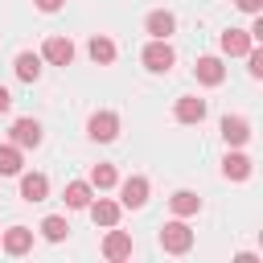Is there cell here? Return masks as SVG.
<instances>
[{
  "instance_id": "1",
  "label": "cell",
  "mask_w": 263,
  "mask_h": 263,
  "mask_svg": "<svg viewBox=\"0 0 263 263\" xmlns=\"http://www.w3.org/2000/svg\"><path fill=\"white\" fill-rule=\"evenodd\" d=\"M160 247L168 251V255H185L189 247H193V230L177 218V222H164L160 226Z\"/></svg>"
},
{
  "instance_id": "2",
  "label": "cell",
  "mask_w": 263,
  "mask_h": 263,
  "mask_svg": "<svg viewBox=\"0 0 263 263\" xmlns=\"http://www.w3.org/2000/svg\"><path fill=\"white\" fill-rule=\"evenodd\" d=\"M140 62H144L152 74H168V70H173V62H177V53H173V45H168V41H148V45H144V53H140Z\"/></svg>"
},
{
  "instance_id": "3",
  "label": "cell",
  "mask_w": 263,
  "mask_h": 263,
  "mask_svg": "<svg viewBox=\"0 0 263 263\" xmlns=\"http://www.w3.org/2000/svg\"><path fill=\"white\" fill-rule=\"evenodd\" d=\"M86 136L99 140V144H111V140L119 136V115H115V111H95V115L86 119Z\"/></svg>"
},
{
  "instance_id": "4",
  "label": "cell",
  "mask_w": 263,
  "mask_h": 263,
  "mask_svg": "<svg viewBox=\"0 0 263 263\" xmlns=\"http://www.w3.org/2000/svg\"><path fill=\"white\" fill-rule=\"evenodd\" d=\"M41 58H45L49 66H70V62H74V41H70V37H45Z\"/></svg>"
},
{
  "instance_id": "5",
  "label": "cell",
  "mask_w": 263,
  "mask_h": 263,
  "mask_svg": "<svg viewBox=\"0 0 263 263\" xmlns=\"http://www.w3.org/2000/svg\"><path fill=\"white\" fill-rule=\"evenodd\" d=\"M144 201H148V177H127V181L119 185V205L140 210Z\"/></svg>"
},
{
  "instance_id": "6",
  "label": "cell",
  "mask_w": 263,
  "mask_h": 263,
  "mask_svg": "<svg viewBox=\"0 0 263 263\" xmlns=\"http://www.w3.org/2000/svg\"><path fill=\"white\" fill-rule=\"evenodd\" d=\"M0 247L8 255H25V251H33V230L29 226H8V230H0Z\"/></svg>"
},
{
  "instance_id": "7",
  "label": "cell",
  "mask_w": 263,
  "mask_h": 263,
  "mask_svg": "<svg viewBox=\"0 0 263 263\" xmlns=\"http://www.w3.org/2000/svg\"><path fill=\"white\" fill-rule=\"evenodd\" d=\"M173 115H177V123H201V119H205V99H197V95H181L177 107H173Z\"/></svg>"
},
{
  "instance_id": "8",
  "label": "cell",
  "mask_w": 263,
  "mask_h": 263,
  "mask_svg": "<svg viewBox=\"0 0 263 263\" xmlns=\"http://www.w3.org/2000/svg\"><path fill=\"white\" fill-rule=\"evenodd\" d=\"M144 29L152 33V41H168V37H173V29H177V16H173V12H164V8H156V12H148Z\"/></svg>"
},
{
  "instance_id": "9",
  "label": "cell",
  "mask_w": 263,
  "mask_h": 263,
  "mask_svg": "<svg viewBox=\"0 0 263 263\" xmlns=\"http://www.w3.org/2000/svg\"><path fill=\"white\" fill-rule=\"evenodd\" d=\"M41 144V123L37 119H16L12 123V148H37Z\"/></svg>"
},
{
  "instance_id": "10",
  "label": "cell",
  "mask_w": 263,
  "mask_h": 263,
  "mask_svg": "<svg viewBox=\"0 0 263 263\" xmlns=\"http://www.w3.org/2000/svg\"><path fill=\"white\" fill-rule=\"evenodd\" d=\"M103 255H107L111 263L132 259V234H127V230H111V234L103 238Z\"/></svg>"
},
{
  "instance_id": "11",
  "label": "cell",
  "mask_w": 263,
  "mask_h": 263,
  "mask_svg": "<svg viewBox=\"0 0 263 263\" xmlns=\"http://www.w3.org/2000/svg\"><path fill=\"white\" fill-rule=\"evenodd\" d=\"M193 74H197V82H201V86H218V82L226 78V66H222V58H197Z\"/></svg>"
},
{
  "instance_id": "12",
  "label": "cell",
  "mask_w": 263,
  "mask_h": 263,
  "mask_svg": "<svg viewBox=\"0 0 263 263\" xmlns=\"http://www.w3.org/2000/svg\"><path fill=\"white\" fill-rule=\"evenodd\" d=\"M222 140H226L230 148L247 144V140H251V123H247L242 115H226V119H222Z\"/></svg>"
},
{
  "instance_id": "13",
  "label": "cell",
  "mask_w": 263,
  "mask_h": 263,
  "mask_svg": "<svg viewBox=\"0 0 263 263\" xmlns=\"http://www.w3.org/2000/svg\"><path fill=\"white\" fill-rule=\"evenodd\" d=\"M251 49H255V41L247 37V29H226V33H222V53L242 58V53H251Z\"/></svg>"
},
{
  "instance_id": "14",
  "label": "cell",
  "mask_w": 263,
  "mask_h": 263,
  "mask_svg": "<svg viewBox=\"0 0 263 263\" xmlns=\"http://www.w3.org/2000/svg\"><path fill=\"white\" fill-rule=\"evenodd\" d=\"M45 193H49V177L45 173H25L21 177V197L25 201H45Z\"/></svg>"
},
{
  "instance_id": "15",
  "label": "cell",
  "mask_w": 263,
  "mask_h": 263,
  "mask_svg": "<svg viewBox=\"0 0 263 263\" xmlns=\"http://www.w3.org/2000/svg\"><path fill=\"white\" fill-rule=\"evenodd\" d=\"M86 210H90L95 226H107V230H115V222H119V201H107V197H99V201H90Z\"/></svg>"
},
{
  "instance_id": "16",
  "label": "cell",
  "mask_w": 263,
  "mask_h": 263,
  "mask_svg": "<svg viewBox=\"0 0 263 263\" xmlns=\"http://www.w3.org/2000/svg\"><path fill=\"white\" fill-rule=\"evenodd\" d=\"M168 205H173V214H177V218H189V214H197V210H201V197H197L193 189H177V193L168 197Z\"/></svg>"
},
{
  "instance_id": "17",
  "label": "cell",
  "mask_w": 263,
  "mask_h": 263,
  "mask_svg": "<svg viewBox=\"0 0 263 263\" xmlns=\"http://www.w3.org/2000/svg\"><path fill=\"white\" fill-rule=\"evenodd\" d=\"M86 53H90L99 66H111V62H115V41H111V37H103V33H95V37H90V45H86Z\"/></svg>"
},
{
  "instance_id": "18",
  "label": "cell",
  "mask_w": 263,
  "mask_h": 263,
  "mask_svg": "<svg viewBox=\"0 0 263 263\" xmlns=\"http://www.w3.org/2000/svg\"><path fill=\"white\" fill-rule=\"evenodd\" d=\"M12 70H16L21 82H37V78H41V58H37V53H16Z\"/></svg>"
},
{
  "instance_id": "19",
  "label": "cell",
  "mask_w": 263,
  "mask_h": 263,
  "mask_svg": "<svg viewBox=\"0 0 263 263\" xmlns=\"http://www.w3.org/2000/svg\"><path fill=\"white\" fill-rule=\"evenodd\" d=\"M222 173H226L230 181H247V177H251V156H242V152H226Z\"/></svg>"
},
{
  "instance_id": "20",
  "label": "cell",
  "mask_w": 263,
  "mask_h": 263,
  "mask_svg": "<svg viewBox=\"0 0 263 263\" xmlns=\"http://www.w3.org/2000/svg\"><path fill=\"white\" fill-rule=\"evenodd\" d=\"M62 197H66L70 210H86V205H90V185H86V181H70Z\"/></svg>"
},
{
  "instance_id": "21",
  "label": "cell",
  "mask_w": 263,
  "mask_h": 263,
  "mask_svg": "<svg viewBox=\"0 0 263 263\" xmlns=\"http://www.w3.org/2000/svg\"><path fill=\"white\" fill-rule=\"evenodd\" d=\"M21 148L12 144H0V177H21Z\"/></svg>"
},
{
  "instance_id": "22",
  "label": "cell",
  "mask_w": 263,
  "mask_h": 263,
  "mask_svg": "<svg viewBox=\"0 0 263 263\" xmlns=\"http://www.w3.org/2000/svg\"><path fill=\"white\" fill-rule=\"evenodd\" d=\"M86 185H90V189H111V185H119V173H115V164H95Z\"/></svg>"
},
{
  "instance_id": "23",
  "label": "cell",
  "mask_w": 263,
  "mask_h": 263,
  "mask_svg": "<svg viewBox=\"0 0 263 263\" xmlns=\"http://www.w3.org/2000/svg\"><path fill=\"white\" fill-rule=\"evenodd\" d=\"M41 234H45L49 242H62V238L70 234V226H66V218H58V214H49V218L41 222Z\"/></svg>"
},
{
  "instance_id": "24",
  "label": "cell",
  "mask_w": 263,
  "mask_h": 263,
  "mask_svg": "<svg viewBox=\"0 0 263 263\" xmlns=\"http://www.w3.org/2000/svg\"><path fill=\"white\" fill-rule=\"evenodd\" d=\"M247 70H251V78H263V49L247 53Z\"/></svg>"
},
{
  "instance_id": "25",
  "label": "cell",
  "mask_w": 263,
  "mask_h": 263,
  "mask_svg": "<svg viewBox=\"0 0 263 263\" xmlns=\"http://www.w3.org/2000/svg\"><path fill=\"white\" fill-rule=\"evenodd\" d=\"M234 4H238L242 12H255V16H259V8H263V0H234Z\"/></svg>"
},
{
  "instance_id": "26",
  "label": "cell",
  "mask_w": 263,
  "mask_h": 263,
  "mask_svg": "<svg viewBox=\"0 0 263 263\" xmlns=\"http://www.w3.org/2000/svg\"><path fill=\"white\" fill-rule=\"evenodd\" d=\"M33 4H37V8H41V12H58V8H62V4H66V0H33Z\"/></svg>"
},
{
  "instance_id": "27",
  "label": "cell",
  "mask_w": 263,
  "mask_h": 263,
  "mask_svg": "<svg viewBox=\"0 0 263 263\" xmlns=\"http://www.w3.org/2000/svg\"><path fill=\"white\" fill-rule=\"evenodd\" d=\"M234 263H259V255H255V251H238V255H234Z\"/></svg>"
},
{
  "instance_id": "28",
  "label": "cell",
  "mask_w": 263,
  "mask_h": 263,
  "mask_svg": "<svg viewBox=\"0 0 263 263\" xmlns=\"http://www.w3.org/2000/svg\"><path fill=\"white\" fill-rule=\"evenodd\" d=\"M12 107V95H8V86H0V115Z\"/></svg>"
},
{
  "instance_id": "29",
  "label": "cell",
  "mask_w": 263,
  "mask_h": 263,
  "mask_svg": "<svg viewBox=\"0 0 263 263\" xmlns=\"http://www.w3.org/2000/svg\"><path fill=\"white\" fill-rule=\"evenodd\" d=\"M119 263H132V259H119Z\"/></svg>"
}]
</instances>
